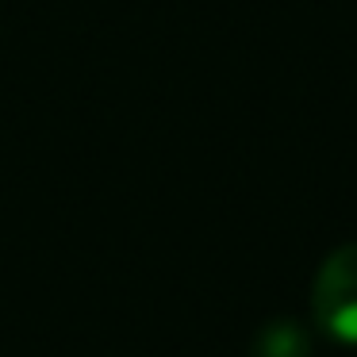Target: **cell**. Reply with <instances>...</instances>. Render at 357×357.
Segmentation results:
<instances>
[{"instance_id": "obj_1", "label": "cell", "mask_w": 357, "mask_h": 357, "mask_svg": "<svg viewBox=\"0 0 357 357\" xmlns=\"http://www.w3.org/2000/svg\"><path fill=\"white\" fill-rule=\"evenodd\" d=\"M311 319L326 338L357 346V242L331 250L311 284Z\"/></svg>"}, {"instance_id": "obj_2", "label": "cell", "mask_w": 357, "mask_h": 357, "mask_svg": "<svg viewBox=\"0 0 357 357\" xmlns=\"http://www.w3.org/2000/svg\"><path fill=\"white\" fill-rule=\"evenodd\" d=\"M250 357H311V338L300 323L277 319L254 338Z\"/></svg>"}]
</instances>
